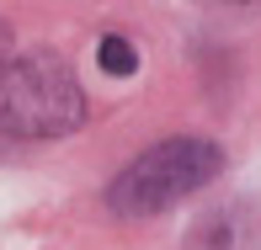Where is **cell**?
Wrapping results in <instances>:
<instances>
[{
  "label": "cell",
  "mask_w": 261,
  "mask_h": 250,
  "mask_svg": "<svg viewBox=\"0 0 261 250\" xmlns=\"http://www.w3.org/2000/svg\"><path fill=\"white\" fill-rule=\"evenodd\" d=\"M80 123L86 96L59 53H21L0 75V128L11 138H64Z\"/></svg>",
  "instance_id": "6da1fadb"
},
{
  "label": "cell",
  "mask_w": 261,
  "mask_h": 250,
  "mask_svg": "<svg viewBox=\"0 0 261 250\" xmlns=\"http://www.w3.org/2000/svg\"><path fill=\"white\" fill-rule=\"evenodd\" d=\"M224 171V149L208 138H165V144L144 149L123 176L112 181V213L123 218H149V213L176 208L181 197H192L197 186H208Z\"/></svg>",
  "instance_id": "7a4b0ae2"
},
{
  "label": "cell",
  "mask_w": 261,
  "mask_h": 250,
  "mask_svg": "<svg viewBox=\"0 0 261 250\" xmlns=\"http://www.w3.org/2000/svg\"><path fill=\"white\" fill-rule=\"evenodd\" d=\"M96 64L107 69V75H117V80H123V75H134V69H139V48H134L128 38H117V32H112V38H101Z\"/></svg>",
  "instance_id": "3957f363"
},
{
  "label": "cell",
  "mask_w": 261,
  "mask_h": 250,
  "mask_svg": "<svg viewBox=\"0 0 261 250\" xmlns=\"http://www.w3.org/2000/svg\"><path fill=\"white\" fill-rule=\"evenodd\" d=\"M11 64H16V32H11L6 21H0V75H6Z\"/></svg>",
  "instance_id": "277c9868"
}]
</instances>
